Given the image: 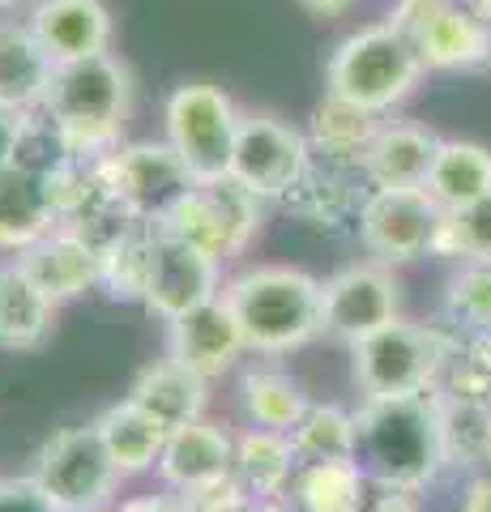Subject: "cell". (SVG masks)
Listing matches in <instances>:
<instances>
[{"label": "cell", "mask_w": 491, "mask_h": 512, "mask_svg": "<svg viewBox=\"0 0 491 512\" xmlns=\"http://www.w3.org/2000/svg\"><path fill=\"white\" fill-rule=\"evenodd\" d=\"M129 402L137 410H146L150 419L171 436V431L205 419V410H210V380L188 372L184 363L163 355V359H154L150 367L137 372L133 389H129Z\"/></svg>", "instance_id": "obj_19"}, {"label": "cell", "mask_w": 491, "mask_h": 512, "mask_svg": "<svg viewBox=\"0 0 491 512\" xmlns=\"http://www.w3.org/2000/svg\"><path fill=\"white\" fill-rule=\"evenodd\" d=\"M235 402H240L244 427H265V431H282V436H287L312 397L304 393V384H299L287 367L252 363L240 372Z\"/></svg>", "instance_id": "obj_26"}, {"label": "cell", "mask_w": 491, "mask_h": 512, "mask_svg": "<svg viewBox=\"0 0 491 512\" xmlns=\"http://www.w3.org/2000/svg\"><path fill=\"white\" fill-rule=\"evenodd\" d=\"M359 512H423L419 495L415 491H393V487H372L368 504H363Z\"/></svg>", "instance_id": "obj_39"}, {"label": "cell", "mask_w": 491, "mask_h": 512, "mask_svg": "<svg viewBox=\"0 0 491 512\" xmlns=\"http://www.w3.org/2000/svg\"><path fill=\"white\" fill-rule=\"evenodd\" d=\"M244 111L223 86L184 82L163 103V141L184 158L197 184L227 180L235 137H240Z\"/></svg>", "instance_id": "obj_6"}, {"label": "cell", "mask_w": 491, "mask_h": 512, "mask_svg": "<svg viewBox=\"0 0 491 512\" xmlns=\"http://www.w3.org/2000/svg\"><path fill=\"white\" fill-rule=\"evenodd\" d=\"M223 299L240 320L248 355L278 359L321 338V278L299 265H248L223 282Z\"/></svg>", "instance_id": "obj_2"}, {"label": "cell", "mask_w": 491, "mask_h": 512, "mask_svg": "<svg viewBox=\"0 0 491 512\" xmlns=\"http://www.w3.org/2000/svg\"><path fill=\"white\" fill-rule=\"evenodd\" d=\"M26 26L35 30L52 64H77L90 56H107L116 39L112 9L103 0H35L26 9Z\"/></svg>", "instance_id": "obj_17"}, {"label": "cell", "mask_w": 491, "mask_h": 512, "mask_svg": "<svg viewBox=\"0 0 491 512\" xmlns=\"http://www.w3.org/2000/svg\"><path fill=\"white\" fill-rule=\"evenodd\" d=\"M103 436V448L112 457V466L120 470V478H137V474H154L158 457H163L167 431L158 427L146 410H137L129 397L116 406H107L99 419H94Z\"/></svg>", "instance_id": "obj_29"}, {"label": "cell", "mask_w": 491, "mask_h": 512, "mask_svg": "<svg viewBox=\"0 0 491 512\" xmlns=\"http://www.w3.org/2000/svg\"><path fill=\"white\" fill-rule=\"evenodd\" d=\"M103 171L112 188L120 192V201L133 210L141 222H163L176 205L188 197L193 188V171L184 167V158L167 146L163 137H146V141H124L112 154L103 158Z\"/></svg>", "instance_id": "obj_12"}, {"label": "cell", "mask_w": 491, "mask_h": 512, "mask_svg": "<svg viewBox=\"0 0 491 512\" xmlns=\"http://www.w3.org/2000/svg\"><path fill=\"white\" fill-rule=\"evenodd\" d=\"M423 56L398 26L372 22L346 35L325 64V94L355 103L372 116H389L423 82Z\"/></svg>", "instance_id": "obj_5"}, {"label": "cell", "mask_w": 491, "mask_h": 512, "mask_svg": "<svg viewBox=\"0 0 491 512\" xmlns=\"http://www.w3.org/2000/svg\"><path fill=\"white\" fill-rule=\"evenodd\" d=\"M440 397V431H445L449 466L483 474L491 457V402H466V397Z\"/></svg>", "instance_id": "obj_32"}, {"label": "cell", "mask_w": 491, "mask_h": 512, "mask_svg": "<svg viewBox=\"0 0 491 512\" xmlns=\"http://www.w3.org/2000/svg\"><path fill=\"white\" fill-rule=\"evenodd\" d=\"M380 120L385 116H372V111L346 103L338 94H325V99L312 107L304 137H308L316 158H329V163H346V167L363 171V154H368Z\"/></svg>", "instance_id": "obj_28"}, {"label": "cell", "mask_w": 491, "mask_h": 512, "mask_svg": "<svg viewBox=\"0 0 491 512\" xmlns=\"http://www.w3.org/2000/svg\"><path fill=\"white\" fill-rule=\"evenodd\" d=\"M287 440L295 448L299 466L304 461L355 457V410H346L338 402H308L295 427L287 431Z\"/></svg>", "instance_id": "obj_33"}, {"label": "cell", "mask_w": 491, "mask_h": 512, "mask_svg": "<svg viewBox=\"0 0 491 512\" xmlns=\"http://www.w3.org/2000/svg\"><path fill=\"white\" fill-rule=\"evenodd\" d=\"M56 227H60V214L43 175H30L13 163L0 167V252L22 256Z\"/></svg>", "instance_id": "obj_21"}, {"label": "cell", "mask_w": 491, "mask_h": 512, "mask_svg": "<svg viewBox=\"0 0 491 512\" xmlns=\"http://www.w3.org/2000/svg\"><path fill=\"white\" fill-rule=\"evenodd\" d=\"M462 512H491V474H474V478H470Z\"/></svg>", "instance_id": "obj_43"}, {"label": "cell", "mask_w": 491, "mask_h": 512, "mask_svg": "<svg viewBox=\"0 0 491 512\" xmlns=\"http://www.w3.org/2000/svg\"><path fill=\"white\" fill-rule=\"evenodd\" d=\"M18 128H22V111L0 107V167L13 163V150H18Z\"/></svg>", "instance_id": "obj_42"}, {"label": "cell", "mask_w": 491, "mask_h": 512, "mask_svg": "<svg viewBox=\"0 0 491 512\" xmlns=\"http://www.w3.org/2000/svg\"><path fill=\"white\" fill-rule=\"evenodd\" d=\"M445 320L462 333L491 329V261H462L449 274Z\"/></svg>", "instance_id": "obj_34"}, {"label": "cell", "mask_w": 491, "mask_h": 512, "mask_svg": "<svg viewBox=\"0 0 491 512\" xmlns=\"http://www.w3.org/2000/svg\"><path fill=\"white\" fill-rule=\"evenodd\" d=\"M154 244H158V227L141 222L133 235H124L116 248H107L99 256V291L116 303H141L150 286V269H154Z\"/></svg>", "instance_id": "obj_31"}, {"label": "cell", "mask_w": 491, "mask_h": 512, "mask_svg": "<svg viewBox=\"0 0 491 512\" xmlns=\"http://www.w3.org/2000/svg\"><path fill=\"white\" fill-rule=\"evenodd\" d=\"M56 64L43 52L35 30L26 18L0 13V107L13 111H35L43 107L47 90H52Z\"/></svg>", "instance_id": "obj_22"}, {"label": "cell", "mask_w": 491, "mask_h": 512, "mask_svg": "<svg viewBox=\"0 0 491 512\" xmlns=\"http://www.w3.org/2000/svg\"><path fill=\"white\" fill-rule=\"evenodd\" d=\"M372 495V478L355 457L304 461L287 495L291 512H359Z\"/></svg>", "instance_id": "obj_27"}, {"label": "cell", "mask_w": 491, "mask_h": 512, "mask_svg": "<svg viewBox=\"0 0 491 512\" xmlns=\"http://www.w3.org/2000/svg\"><path fill=\"white\" fill-rule=\"evenodd\" d=\"M0 512H56V508L35 478L22 474V478H0Z\"/></svg>", "instance_id": "obj_37"}, {"label": "cell", "mask_w": 491, "mask_h": 512, "mask_svg": "<svg viewBox=\"0 0 491 512\" xmlns=\"http://www.w3.org/2000/svg\"><path fill=\"white\" fill-rule=\"evenodd\" d=\"M56 303L47 299L35 278L18 265V256L0 261V350H35L52 338Z\"/></svg>", "instance_id": "obj_25"}, {"label": "cell", "mask_w": 491, "mask_h": 512, "mask_svg": "<svg viewBox=\"0 0 491 512\" xmlns=\"http://www.w3.org/2000/svg\"><path fill=\"white\" fill-rule=\"evenodd\" d=\"M261 222H265V201L227 175V180L188 188V197L158 222V231L205 252L218 265H231L252 248V239L261 235Z\"/></svg>", "instance_id": "obj_7"}, {"label": "cell", "mask_w": 491, "mask_h": 512, "mask_svg": "<svg viewBox=\"0 0 491 512\" xmlns=\"http://www.w3.org/2000/svg\"><path fill=\"white\" fill-rule=\"evenodd\" d=\"M457 355H462L474 372H479L487 384H491V329H483V333H466L462 338V346H457Z\"/></svg>", "instance_id": "obj_40"}, {"label": "cell", "mask_w": 491, "mask_h": 512, "mask_svg": "<svg viewBox=\"0 0 491 512\" xmlns=\"http://www.w3.org/2000/svg\"><path fill=\"white\" fill-rule=\"evenodd\" d=\"M30 478L43 487L56 512H99L116 504L120 470L112 466L103 448V436L94 423L60 427L52 440L39 448Z\"/></svg>", "instance_id": "obj_8"}, {"label": "cell", "mask_w": 491, "mask_h": 512, "mask_svg": "<svg viewBox=\"0 0 491 512\" xmlns=\"http://www.w3.org/2000/svg\"><path fill=\"white\" fill-rule=\"evenodd\" d=\"M133 94V69L116 52H107L77 64H60L52 73L43 111L65 128L77 158H107L116 146H124Z\"/></svg>", "instance_id": "obj_3"}, {"label": "cell", "mask_w": 491, "mask_h": 512, "mask_svg": "<svg viewBox=\"0 0 491 512\" xmlns=\"http://www.w3.org/2000/svg\"><path fill=\"white\" fill-rule=\"evenodd\" d=\"M205 512H291L287 504H278V500H252V495H244L240 487L227 491L218 504H210Z\"/></svg>", "instance_id": "obj_41"}, {"label": "cell", "mask_w": 491, "mask_h": 512, "mask_svg": "<svg viewBox=\"0 0 491 512\" xmlns=\"http://www.w3.org/2000/svg\"><path fill=\"white\" fill-rule=\"evenodd\" d=\"M73 146L52 116L43 107L22 111V128H18V150H13V167H22L30 175H56L65 163H73Z\"/></svg>", "instance_id": "obj_35"}, {"label": "cell", "mask_w": 491, "mask_h": 512, "mask_svg": "<svg viewBox=\"0 0 491 512\" xmlns=\"http://www.w3.org/2000/svg\"><path fill=\"white\" fill-rule=\"evenodd\" d=\"M440 137L415 120H380L368 154H363V175L372 188H423L427 171L436 163Z\"/></svg>", "instance_id": "obj_20"}, {"label": "cell", "mask_w": 491, "mask_h": 512, "mask_svg": "<svg viewBox=\"0 0 491 512\" xmlns=\"http://www.w3.org/2000/svg\"><path fill=\"white\" fill-rule=\"evenodd\" d=\"M445 210L427 197V188H372L359 214V244L380 265H410L436 256Z\"/></svg>", "instance_id": "obj_9"}, {"label": "cell", "mask_w": 491, "mask_h": 512, "mask_svg": "<svg viewBox=\"0 0 491 512\" xmlns=\"http://www.w3.org/2000/svg\"><path fill=\"white\" fill-rule=\"evenodd\" d=\"M355 461L368 470L372 487L427 491L449 470L445 431H440V397H385L359 402L355 410Z\"/></svg>", "instance_id": "obj_1"}, {"label": "cell", "mask_w": 491, "mask_h": 512, "mask_svg": "<svg viewBox=\"0 0 491 512\" xmlns=\"http://www.w3.org/2000/svg\"><path fill=\"white\" fill-rule=\"evenodd\" d=\"M18 265L35 278V286L56 308L99 291V252L65 227H56L52 235H43L35 248H26L18 256Z\"/></svg>", "instance_id": "obj_18"}, {"label": "cell", "mask_w": 491, "mask_h": 512, "mask_svg": "<svg viewBox=\"0 0 491 512\" xmlns=\"http://www.w3.org/2000/svg\"><path fill=\"white\" fill-rule=\"evenodd\" d=\"M462 5L474 13V18H483V22H491V0H462Z\"/></svg>", "instance_id": "obj_45"}, {"label": "cell", "mask_w": 491, "mask_h": 512, "mask_svg": "<svg viewBox=\"0 0 491 512\" xmlns=\"http://www.w3.org/2000/svg\"><path fill=\"white\" fill-rule=\"evenodd\" d=\"M436 256L445 261H491V192L462 210L445 214V227L436 239Z\"/></svg>", "instance_id": "obj_36"}, {"label": "cell", "mask_w": 491, "mask_h": 512, "mask_svg": "<svg viewBox=\"0 0 491 512\" xmlns=\"http://www.w3.org/2000/svg\"><path fill=\"white\" fill-rule=\"evenodd\" d=\"M295 470H299V457H295V448L282 431H265V427H240L235 431L231 478L244 495H252V500L287 504Z\"/></svg>", "instance_id": "obj_23"}, {"label": "cell", "mask_w": 491, "mask_h": 512, "mask_svg": "<svg viewBox=\"0 0 491 512\" xmlns=\"http://www.w3.org/2000/svg\"><path fill=\"white\" fill-rule=\"evenodd\" d=\"M99 512H116V504H112V508H99Z\"/></svg>", "instance_id": "obj_47"}, {"label": "cell", "mask_w": 491, "mask_h": 512, "mask_svg": "<svg viewBox=\"0 0 491 512\" xmlns=\"http://www.w3.org/2000/svg\"><path fill=\"white\" fill-rule=\"evenodd\" d=\"M18 5H35V0H0V13H13Z\"/></svg>", "instance_id": "obj_46"}, {"label": "cell", "mask_w": 491, "mask_h": 512, "mask_svg": "<svg viewBox=\"0 0 491 512\" xmlns=\"http://www.w3.org/2000/svg\"><path fill=\"white\" fill-rule=\"evenodd\" d=\"M423 69L427 73H470L491 64V22L474 18V13L457 0L440 18L415 39Z\"/></svg>", "instance_id": "obj_24"}, {"label": "cell", "mask_w": 491, "mask_h": 512, "mask_svg": "<svg viewBox=\"0 0 491 512\" xmlns=\"http://www.w3.org/2000/svg\"><path fill=\"white\" fill-rule=\"evenodd\" d=\"M231 466H235V431L214 419H197L167 436L154 474L163 487L188 495L205 512L227 491H235Z\"/></svg>", "instance_id": "obj_13"}, {"label": "cell", "mask_w": 491, "mask_h": 512, "mask_svg": "<svg viewBox=\"0 0 491 512\" xmlns=\"http://www.w3.org/2000/svg\"><path fill=\"white\" fill-rule=\"evenodd\" d=\"M223 265L210 261L205 252L180 244L158 231V244H154V269H150V286H146V299L141 308L150 316H158L163 325L180 320L184 312L201 308L223 295Z\"/></svg>", "instance_id": "obj_15"}, {"label": "cell", "mask_w": 491, "mask_h": 512, "mask_svg": "<svg viewBox=\"0 0 491 512\" xmlns=\"http://www.w3.org/2000/svg\"><path fill=\"white\" fill-rule=\"evenodd\" d=\"M248 355V342H244V329L235 320L231 303L218 295L201 308L184 312L180 320L167 325V359L184 363L188 372H197L205 380H218L240 367V359Z\"/></svg>", "instance_id": "obj_16"}, {"label": "cell", "mask_w": 491, "mask_h": 512, "mask_svg": "<svg viewBox=\"0 0 491 512\" xmlns=\"http://www.w3.org/2000/svg\"><path fill=\"white\" fill-rule=\"evenodd\" d=\"M116 512H201V508L180 491L158 487V491H146V495H133V500H120Z\"/></svg>", "instance_id": "obj_38"}, {"label": "cell", "mask_w": 491, "mask_h": 512, "mask_svg": "<svg viewBox=\"0 0 491 512\" xmlns=\"http://www.w3.org/2000/svg\"><path fill=\"white\" fill-rule=\"evenodd\" d=\"M355 0H299V9H308L312 18H342Z\"/></svg>", "instance_id": "obj_44"}, {"label": "cell", "mask_w": 491, "mask_h": 512, "mask_svg": "<svg viewBox=\"0 0 491 512\" xmlns=\"http://www.w3.org/2000/svg\"><path fill=\"white\" fill-rule=\"evenodd\" d=\"M308 158H312V146L304 128L287 124L282 116H269V111H244L235 154H231V180H240L248 192H257L269 205L287 197V188L304 175Z\"/></svg>", "instance_id": "obj_11"}, {"label": "cell", "mask_w": 491, "mask_h": 512, "mask_svg": "<svg viewBox=\"0 0 491 512\" xmlns=\"http://www.w3.org/2000/svg\"><path fill=\"white\" fill-rule=\"evenodd\" d=\"M483 474H491V457H487V470H483Z\"/></svg>", "instance_id": "obj_48"}, {"label": "cell", "mask_w": 491, "mask_h": 512, "mask_svg": "<svg viewBox=\"0 0 491 512\" xmlns=\"http://www.w3.org/2000/svg\"><path fill=\"white\" fill-rule=\"evenodd\" d=\"M368 192H372V184L359 167L329 163V158L312 154L304 175L287 188V197H282L278 205L299 222V227L338 239V235L359 231V214H363Z\"/></svg>", "instance_id": "obj_14"}, {"label": "cell", "mask_w": 491, "mask_h": 512, "mask_svg": "<svg viewBox=\"0 0 491 512\" xmlns=\"http://www.w3.org/2000/svg\"><path fill=\"white\" fill-rule=\"evenodd\" d=\"M402 316V286L389 265L351 261L321 278V338L355 346Z\"/></svg>", "instance_id": "obj_10"}, {"label": "cell", "mask_w": 491, "mask_h": 512, "mask_svg": "<svg viewBox=\"0 0 491 512\" xmlns=\"http://www.w3.org/2000/svg\"><path fill=\"white\" fill-rule=\"evenodd\" d=\"M457 346H462V329H453L449 320L415 325V320L398 316L393 325L351 346V380L359 389V402L432 393Z\"/></svg>", "instance_id": "obj_4"}, {"label": "cell", "mask_w": 491, "mask_h": 512, "mask_svg": "<svg viewBox=\"0 0 491 512\" xmlns=\"http://www.w3.org/2000/svg\"><path fill=\"white\" fill-rule=\"evenodd\" d=\"M427 197L440 210H462V205L479 201L491 192V150L479 141H462V137H440L436 163L427 171Z\"/></svg>", "instance_id": "obj_30"}]
</instances>
